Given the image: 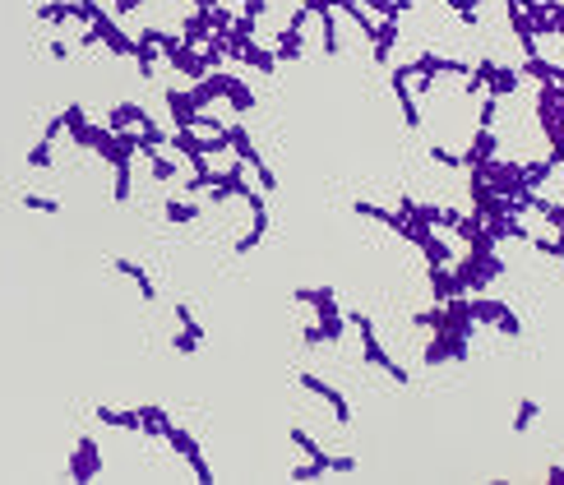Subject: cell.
Masks as SVG:
<instances>
[{"label":"cell","mask_w":564,"mask_h":485,"mask_svg":"<svg viewBox=\"0 0 564 485\" xmlns=\"http://www.w3.org/2000/svg\"><path fill=\"white\" fill-rule=\"evenodd\" d=\"M291 300H296V305H315V314H320V324H324V338H329V342H343L347 314L338 310L333 287H296V291H291Z\"/></svg>","instance_id":"6da1fadb"},{"label":"cell","mask_w":564,"mask_h":485,"mask_svg":"<svg viewBox=\"0 0 564 485\" xmlns=\"http://www.w3.org/2000/svg\"><path fill=\"white\" fill-rule=\"evenodd\" d=\"M347 324H356V333H361V356H365V365H375V370H384L388 379L398 388H407L412 384V375H407V365H398L393 356L379 347V338H375V324L365 319V314H347Z\"/></svg>","instance_id":"7a4b0ae2"},{"label":"cell","mask_w":564,"mask_h":485,"mask_svg":"<svg viewBox=\"0 0 564 485\" xmlns=\"http://www.w3.org/2000/svg\"><path fill=\"white\" fill-rule=\"evenodd\" d=\"M98 472H102V453H98V439H93V434H84V439L74 444V458H70V481L88 485V481H98Z\"/></svg>","instance_id":"3957f363"},{"label":"cell","mask_w":564,"mask_h":485,"mask_svg":"<svg viewBox=\"0 0 564 485\" xmlns=\"http://www.w3.org/2000/svg\"><path fill=\"white\" fill-rule=\"evenodd\" d=\"M301 388H306V393H315V397H324V402L333 407V416H338V425H347V420H352V407H347V397L338 393L333 384H324L320 375H310V370H306V375H301Z\"/></svg>","instance_id":"277c9868"},{"label":"cell","mask_w":564,"mask_h":485,"mask_svg":"<svg viewBox=\"0 0 564 485\" xmlns=\"http://www.w3.org/2000/svg\"><path fill=\"white\" fill-rule=\"evenodd\" d=\"M93 28L102 33V46H111L116 55H134V42H130V37L121 33V28H116V19H107V14H98V19H93Z\"/></svg>","instance_id":"5b68a950"},{"label":"cell","mask_w":564,"mask_h":485,"mask_svg":"<svg viewBox=\"0 0 564 485\" xmlns=\"http://www.w3.org/2000/svg\"><path fill=\"white\" fill-rule=\"evenodd\" d=\"M222 134H227V144H232V153L241 157L245 166H259V162H264V157H259V148L250 144V134H245L241 125H222Z\"/></svg>","instance_id":"8992f818"},{"label":"cell","mask_w":564,"mask_h":485,"mask_svg":"<svg viewBox=\"0 0 564 485\" xmlns=\"http://www.w3.org/2000/svg\"><path fill=\"white\" fill-rule=\"evenodd\" d=\"M111 268L125 277H134V287H139V296L144 300H157V287H153V277L144 273V264H134V259H111Z\"/></svg>","instance_id":"52a82bcc"},{"label":"cell","mask_w":564,"mask_h":485,"mask_svg":"<svg viewBox=\"0 0 564 485\" xmlns=\"http://www.w3.org/2000/svg\"><path fill=\"white\" fill-rule=\"evenodd\" d=\"M490 157H495V130H476V139H472V148H467L463 166L472 171V166H486Z\"/></svg>","instance_id":"ba28073f"},{"label":"cell","mask_w":564,"mask_h":485,"mask_svg":"<svg viewBox=\"0 0 564 485\" xmlns=\"http://www.w3.org/2000/svg\"><path fill=\"white\" fill-rule=\"evenodd\" d=\"M486 93L490 98H509V93H518V69H509V65H495L490 69V79H486Z\"/></svg>","instance_id":"9c48e42d"},{"label":"cell","mask_w":564,"mask_h":485,"mask_svg":"<svg viewBox=\"0 0 564 485\" xmlns=\"http://www.w3.org/2000/svg\"><path fill=\"white\" fill-rule=\"evenodd\" d=\"M222 98L232 102V111H236V116H245V111L255 107V93L245 88L241 79H232V74H222Z\"/></svg>","instance_id":"30bf717a"},{"label":"cell","mask_w":564,"mask_h":485,"mask_svg":"<svg viewBox=\"0 0 564 485\" xmlns=\"http://www.w3.org/2000/svg\"><path fill=\"white\" fill-rule=\"evenodd\" d=\"M264 236H268V208H255V213H250V232L236 241V254H250Z\"/></svg>","instance_id":"8fae6325"},{"label":"cell","mask_w":564,"mask_h":485,"mask_svg":"<svg viewBox=\"0 0 564 485\" xmlns=\"http://www.w3.org/2000/svg\"><path fill=\"white\" fill-rule=\"evenodd\" d=\"M107 125H111V130H125V125H139V130H144V125H148V111L134 107V102H121V107L107 116Z\"/></svg>","instance_id":"7c38bea8"},{"label":"cell","mask_w":564,"mask_h":485,"mask_svg":"<svg viewBox=\"0 0 564 485\" xmlns=\"http://www.w3.org/2000/svg\"><path fill=\"white\" fill-rule=\"evenodd\" d=\"M166 425H171V416H166L162 407H139V434H153V439H162Z\"/></svg>","instance_id":"4fadbf2b"},{"label":"cell","mask_w":564,"mask_h":485,"mask_svg":"<svg viewBox=\"0 0 564 485\" xmlns=\"http://www.w3.org/2000/svg\"><path fill=\"white\" fill-rule=\"evenodd\" d=\"M467 305H472V324H499V314L509 310V305H499V300H486V296H472Z\"/></svg>","instance_id":"5bb4252c"},{"label":"cell","mask_w":564,"mask_h":485,"mask_svg":"<svg viewBox=\"0 0 564 485\" xmlns=\"http://www.w3.org/2000/svg\"><path fill=\"white\" fill-rule=\"evenodd\" d=\"M421 254H426V264H454V250H449V241H440V236H426V241L417 245Z\"/></svg>","instance_id":"9a60e30c"},{"label":"cell","mask_w":564,"mask_h":485,"mask_svg":"<svg viewBox=\"0 0 564 485\" xmlns=\"http://www.w3.org/2000/svg\"><path fill=\"white\" fill-rule=\"evenodd\" d=\"M431 291H435V300L454 296V268L449 264H431Z\"/></svg>","instance_id":"2e32d148"},{"label":"cell","mask_w":564,"mask_h":485,"mask_svg":"<svg viewBox=\"0 0 564 485\" xmlns=\"http://www.w3.org/2000/svg\"><path fill=\"white\" fill-rule=\"evenodd\" d=\"M166 107H171V116H176V130H190V121H195L190 93H166Z\"/></svg>","instance_id":"e0dca14e"},{"label":"cell","mask_w":564,"mask_h":485,"mask_svg":"<svg viewBox=\"0 0 564 485\" xmlns=\"http://www.w3.org/2000/svg\"><path fill=\"white\" fill-rule=\"evenodd\" d=\"M185 463H190V472H195L199 485H213V467H209V458H204L199 444H190V449H185Z\"/></svg>","instance_id":"ac0fdd59"},{"label":"cell","mask_w":564,"mask_h":485,"mask_svg":"<svg viewBox=\"0 0 564 485\" xmlns=\"http://www.w3.org/2000/svg\"><path fill=\"white\" fill-rule=\"evenodd\" d=\"M421 361H426V365L449 361V328H435V333H431V347L421 352Z\"/></svg>","instance_id":"d6986e66"},{"label":"cell","mask_w":564,"mask_h":485,"mask_svg":"<svg viewBox=\"0 0 564 485\" xmlns=\"http://www.w3.org/2000/svg\"><path fill=\"white\" fill-rule=\"evenodd\" d=\"M37 19H46V23L74 19V0H46V5H37Z\"/></svg>","instance_id":"ffe728a7"},{"label":"cell","mask_w":564,"mask_h":485,"mask_svg":"<svg viewBox=\"0 0 564 485\" xmlns=\"http://www.w3.org/2000/svg\"><path fill=\"white\" fill-rule=\"evenodd\" d=\"M352 208H356V218H370V222H384V227H393V222H398V208H379V204H365V199H356Z\"/></svg>","instance_id":"44dd1931"},{"label":"cell","mask_w":564,"mask_h":485,"mask_svg":"<svg viewBox=\"0 0 564 485\" xmlns=\"http://www.w3.org/2000/svg\"><path fill=\"white\" fill-rule=\"evenodd\" d=\"M320 37H324V51L338 55V10H324L320 14Z\"/></svg>","instance_id":"7402d4cb"},{"label":"cell","mask_w":564,"mask_h":485,"mask_svg":"<svg viewBox=\"0 0 564 485\" xmlns=\"http://www.w3.org/2000/svg\"><path fill=\"white\" fill-rule=\"evenodd\" d=\"M157 46L148 42V37H139V42H134V65H139V74H153V65H157Z\"/></svg>","instance_id":"603a6c76"},{"label":"cell","mask_w":564,"mask_h":485,"mask_svg":"<svg viewBox=\"0 0 564 485\" xmlns=\"http://www.w3.org/2000/svg\"><path fill=\"white\" fill-rule=\"evenodd\" d=\"M301 33H306V28H291L287 23V33L277 37V55H282V60H301Z\"/></svg>","instance_id":"cb8c5ba5"},{"label":"cell","mask_w":564,"mask_h":485,"mask_svg":"<svg viewBox=\"0 0 564 485\" xmlns=\"http://www.w3.org/2000/svg\"><path fill=\"white\" fill-rule=\"evenodd\" d=\"M291 481H320V476H329V458H310L306 467H291Z\"/></svg>","instance_id":"d4e9b609"},{"label":"cell","mask_w":564,"mask_h":485,"mask_svg":"<svg viewBox=\"0 0 564 485\" xmlns=\"http://www.w3.org/2000/svg\"><path fill=\"white\" fill-rule=\"evenodd\" d=\"M537 416H542V407H537L532 397H523V402H518V411H513V430H518V434H527Z\"/></svg>","instance_id":"484cf974"},{"label":"cell","mask_w":564,"mask_h":485,"mask_svg":"<svg viewBox=\"0 0 564 485\" xmlns=\"http://www.w3.org/2000/svg\"><path fill=\"white\" fill-rule=\"evenodd\" d=\"M144 153H148V171H153V180H171V176H176V166H171L166 153H157V148H144Z\"/></svg>","instance_id":"4316f807"},{"label":"cell","mask_w":564,"mask_h":485,"mask_svg":"<svg viewBox=\"0 0 564 485\" xmlns=\"http://www.w3.org/2000/svg\"><path fill=\"white\" fill-rule=\"evenodd\" d=\"M551 171H555V162H527L523 166V185H546V180H551Z\"/></svg>","instance_id":"83f0119b"},{"label":"cell","mask_w":564,"mask_h":485,"mask_svg":"<svg viewBox=\"0 0 564 485\" xmlns=\"http://www.w3.org/2000/svg\"><path fill=\"white\" fill-rule=\"evenodd\" d=\"M199 347H204V338H199V333H190V328H181L176 338H171V352H181V356H195Z\"/></svg>","instance_id":"f1b7e54d"},{"label":"cell","mask_w":564,"mask_h":485,"mask_svg":"<svg viewBox=\"0 0 564 485\" xmlns=\"http://www.w3.org/2000/svg\"><path fill=\"white\" fill-rule=\"evenodd\" d=\"M523 69H527L532 79H542V84H555V74H560L555 65H546L542 55H527V60H523Z\"/></svg>","instance_id":"f546056e"},{"label":"cell","mask_w":564,"mask_h":485,"mask_svg":"<svg viewBox=\"0 0 564 485\" xmlns=\"http://www.w3.org/2000/svg\"><path fill=\"white\" fill-rule=\"evenodd\" d=\"M412 324H417V328H444V324H449V314H444V300H440V305H435V310H426V314H412Z\"/></svg>","instance_id":"4dcf8cb0"},{"label":"cell","mask_w":564,"mask_h":485,"mask_svg":"<svg viewBox=\"0 0 564 485\" xmlns=\"http://www.w3.org/2000/svg\"><path fill=\"white\" fill-rule=\"evenodd\" d=\"M365 5H370L379 19H388V14H407V10H412V0H365Z\"/></svg>","instance_id":"1f68e13d"},{"label":"cell","mask_w":564,"mask_h":485,"mask_svg":"<svg viewBox=\"0 0 564 485\" xmlns=\"http://www.w3.org/2000/svg\"><path fill=\"white\" fill-rule=\"evenodd\" d=\"M287 439H291V444H296V449H301V453H306V458H329V453H324V449H320V444H315V439H310V434H306V430H287Z\"/></svg>","instance_id":"d6a6232c"},{"label":"cell","mask_w":564,"mask_h":485,"mask_svg":"<svg viewBox=\"0 0 564 485\" xmlns=\"http://www.w3.org/2000/svg\"><path fill=\"white\" fill-rule=\"evenodd\" d=\"M23 208H33V213H60V199H51V194H23Z\"/></svg>","instance_id":"836d02e7"},{"label":"cell","mask_w":564,"mask_h":485,"mask_svg":"<svg viewBox=\"0 0 564 485\" xmlns=\"http://www.w3.org/2000/svg\"><path fill=\"white\" fill-rule=\"evenodd\" d=\"M171 314H176V324H181V328H190V333H199V338H209V328H204V324L195 319V310H190V305H176Z\"/></svg>","instance_id":"e575fe53"},{"label":"cell","mask_w":564,"mask_h":485,"mask_svg":"<svg viewBox=\"0 0 564 485\" xmlns=\"http://www.w3.org/2000/svg\"><path fill=\"white\" fill-rule=\"evenodd\" d=\"M490 69H495V60H490V55H486V60L476 65V74L467 79V93H486V79H490Z\"/></svg>","instance_id":"d590c367"},{"label":"cell","mask_w":564,"mask_h":485,"mask_svg":"<svg viewBox=\"0 0 564 485\" xmlns=\"http://www.w3.org/2000/svg\"><path fill=\"white\" fill-rule=\"evenodd\" d=\"M199 204H166V222H195Z\"/></svg>","instance_id":"8d00e7d4"},{"label":"cell","mask_w":564,"mask_h":485,"mask_svg":"<svg viewBox=\"0 0 564 485\" xmlns=\"http://www.w3.org/2000/svg\"><path fill=\"white\" fill-rule=\"evenodd\" d=\"M444 5H449L463 23H481V19H476V5H481V0H444Z\"/></svg>","instance_id":"74e56055"},{"label":"cell","mask_w":564,"mask_h":485,"mask_svg":"<svg viewBox=\"0 0 564 485\" xmlns=\"http://www.w3.org/2000/svg\"><path fill=\"white\" fill-rule=\"evenodd\" d=\"M51 162H55V153H51V144H46V139H42V144H37L33 153H28V166H37V171H46V166H51Z\"/></svg>","instance_id":"f35d334b"},{"label":"cell","mask_w":564,"mask_h":485,"mask_svg":"<svg viewBox=\"0 0 564 485\" xmlns=\"http://www.w3.org/2000/svg\"><path fill=\"white\" fill-rule=\"evenodd\" d=\"M250 171H255V180H259V190H264V194H273V190H277V176H273V166H268V162L250 166Z\"/></svg>","instance_id":"ab89813d"},{"label":"cell","mask_w":564,"mask_h":485,"mask_svg":"<svg viewBox=\"0 0 564 485\" xmlns=\"http://www.w3.org/2000/svg\"><path fill=\"white\" fill-rule=\"evenodd\" d=\"M60 116H65V130L74 134V130H84V125H88V116H84V107H65L60 111Z\"/></svg>","instance_id":"60d3db41"},{"label":"cell","mask_w":564,"mask_h":485,"mask_svg":"<svg viewBox=\"0 0 564 485\" xmlns=\"http://www.w3.org/2000/svg\"><path fill=\"white\" fill-rule=\"evenodd\" d=\"M495 328H499V333H509V338H518V333H523V319H518V314H513V310H504V314H499V324H495Z\"/></svg>","instance_id":"b9f144b4"},{"label":"cell","mask_w":564,"mask_h":485,"mask_svg":"<svg viewBox=\"0 0 564 485\" xmlns=\"http://www.w3.org/2000/svg\"><path fill=\"white\" fill-rule=\"evenodd\" d=\"M495 111H499V98L486 93V102H481V130H495Z\"/></svg>","instance_id":"7bdbcfd3"},{"label":"cell","mask_w":564,"mask_h":485,"mask_svg":"<svg viewBox=\"0 0 564 485\" xmlns=\"http://www.w3.org/2000/svg\"><path fill=\"white\" fill-rule=\"evenodd\" d=\"M301 342H306V347H320V342H329V338H324V324H320V319H315V324H306Z\"/></svg>","instance_id":"ee69618b"},{"label":"cell","mask_w":564,"mask_h":485,"mask_svg":"<svg viewBox=\"0 0 564 485\" xmlns=\"http://www.w3.org/2000/svg\"><path fill=\"white\" fill-rule=\"evenodd\" d=\"M329 472H338V476H356V458H329Z\"/></svg>","instance_id":"f6af8a7d"},{"label":"cell","mask_w":564,"mask_h":485,"mask_svg":"<svg viewBox=\"0 0 564 485\" xmlns=\"http://www.w3.org/2000/svg\"><path fill=\"white\" fill-rule=\"evenodd\" d=\"M431 162H440V166H463V157L449 153V148H431Z\"/></svg>","instance_id":"bcb514c9"},{"label":"cell","mask_w":564,"mask_h":485,"mask_svg":"<svg viewBox=\"0 0 564 485\" xmlns=\"http://www.w3.org/2000/svg\"><path fill=\"white\" fill-rule=\"evenodd\" d=\"M65 130V116H51V121H46V130H42V139L46 144H55V134Z\"/></svg>","instance_id":"7dc6e473"},{"label":"cell","mask_w":564,"mask_h":485,"mask_svg":"<svg viewBox=\"0 0 564 485\" xmlns=\"http://www.w3.org/2000/svg\"><path fill=\"white\" fill-rule=\"evenodd\" d=\"M46 55H51V60H70V46H65V42H60V37H55V42H51V46H46Z\"/></svg>","instance_id":"c3c4849f"},{"label":"cell","mask_w":564,"mask_h":485,"mask_svg":"<svg viewBox=\"0 0 564 485\" xmlns=\"http://www.w3.org/2000/svg\"><path fill=\"white\" fill-rule=\"evenodd\" d=\"M458 222H463V213H458V208H444V213H440V227H449V232H454Z\"/></svg>","instance_id":"681fc988"},{"label":"cell","mask_w":564,"mask_h":485,"mask_svg":"<svg viewBox=\"0 0 564 485\" xmlns=\"http://www.w3.org/2000/svg\"><path fill=\"white\" fill-rule=\"evenodd\" d=\"M98 42H102V33H98V28H93V23H88V33L79 37V46H84V51H93V46H98Z\"/></svg>","instance_id":"f907efd6"},{"label":"cell","mask_w":564,"mask_h":485,"mask_svg":"<svg viewBox=\"0 0 564 485\" xmlns=\"http://www.w3.org/2000/svg\"><path fill=\"white\" fill-rule=\"evenodd\" d=\"M527 245H532L537 254H555V241H527Z\"/></svg>","instance_id":"816d5d0a"},{"label":"cell","mask_w":564,"mask_h":485,"mask_svg":"<svg viewBox=\"0 0 564 485\" xmlns=\"http://www.w3.org/2000/svg\"><path fill=\"white\" fill-rule=\"evenodd\" d=\"M139 5H144V0H116V10H121V14H130V10H139Z\"/></svg>","instance_id":"f5cc1de1"},{"label":"cell","mask_w":564,"mask_h":485,"mask_svg":"<svg viewBox=\"0 0 564 485\" xmlns=\"http://www.w3.org/2000/svg\"><path fill=\"white\" fill-rule=\"evenodd\" d=\"M555 259H560V268H564V236H555Z\"/></svg>","instance_id":"db71d44e"},{"label":"cell","mask_w":564,"mask_h":485,"mask_svg":"<svg viewBox=\"0 0 564 485\" xmlns=\"http://www.w3.org/2000/svg\"><path fill=\"white\" fill-rule=\"evenodd\" d=\"M546 476H551L555 485H564V467H551V472H546Z\"/></svg>","instance_id":"11a10c76"}]
</instances>
